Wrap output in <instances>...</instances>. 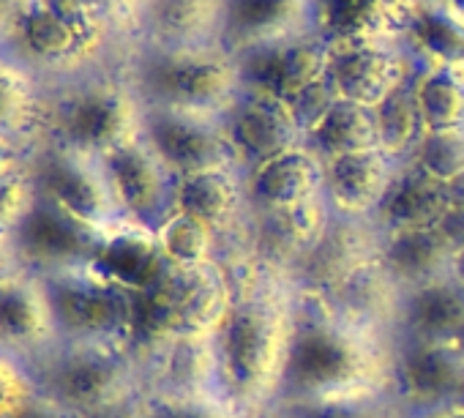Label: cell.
<instances>
[{
  "label": "cell",
  "mask_w": 464,
  "mask_h": 418,
  "mask_svg": "<svg viewBox=\"0 0 464 418\" xmlns=\"http://www.w3.org/2000/svg\"><path fill=\"white\" fill-rule=\"evenodd\" d=\"M25 161L36 194L61 205L77 219L93 228H107L123 219L104 159L66 145L42 142L25 156Z\"/></svg>",
  "instance_id": "obj_7"
},
{
  "label": "cell",
  "mask_w": 464,
  "mask_h": 418,
  "mask_svg": "<svg viewBox=\"0 0 464 418\" xmlns=\"http://www.w3.org/2000/svg\"><path fill=\"white\" fill-rule=\"evenodd\" d=\"M377 145L396 161H407L420 137L426 134L420 112L415 107V99L410 93V85L396 91L391 99H385L377 110Z\"/></svg>",
  "instance_id": "obj_36"
},
{
  "label": "cell",
  "mask_w": 464,
  "mask_h": 418,
  "mask_svg": "<svg viewBox=\"0 0 464 418\" xmlns=\"http://www.w3.org/2000/svg\"><path fill=\"white\" fill-rule=\"evenodd\" d=\"M317 0H221V47L241 55L274 42L317 34Z\"/></svg>",
  "instance_id": "obj_18"
},
{
  "label": "cell",
  "mask_w": 464,
  "mask_h": 418,
  "mask_svg": "<svg viewBox=\"0 0 464 418\" xmlns=\"http://www.w3.org/2000/svg\"><path fill=\"white\" fill-rule=\"evenodd\" d=\"M437 4H440L445 12H450L456 20H461V23H464V0H437Z\"/></svg>",
  "instance_id": "obj_49"
},
{
  "label": "cell",
  "mask_w": 464,
  "mask_h": 418,
  "mask_svg": "<svg viewBox=\"0 0 464 418\" xmlns=\"http://www.w3.org/2000/svg\"><path fill=\"white\" fill-rule=\"evenodd\" d=\"M88 268L134 296L153 290L169 274L156 230L131 219H118L102 228Z\"/></svg>",
  "instance_id": "obj_20"
},
{
  "label": "cell",
  "mask_w": 464,
  "mask_h": 418,
  "mask_svg": "<svg viewBox=\"0 0 464 418\" xmlns=\"http://www.w3.org/2000/svg\"><path fill=\"white\" fill-rule=\"evenodd\" d=\"M140 134L156 151L164 167L175 175V180L224 167L241 170L224 137L221 121L216 118L145 107Z\"/></svg>",
  "instance_id": "obj_11"
},
{
  "label": "cell",
  "mask_w": 464,
  "mask_h": 418,
  "mask_svg": "<svg viewBox=\"0 0 464 418\" xmlns=\"http://www.w3.org/2000/svg\"><path fill=\"white\" fill-rule=\"evenodd\" d=\"M145 104L123 74L121 58L47 88L44 140L104 159L140 137Z\"/></svg>",
  "instance_id": "obj_4"
},
{
  "label": "cell",
  "mask_w": 464,
  "mask_h": 418,
  "mask_svg": "<svg viewBox=\"0 0 464 418\" xmlns=\"http://www.w3.org/2000/svg\"><path fill=\"white\" fill-rule=\"evenodd\" d=\"M123 47L191 50L221 44V0H137L121 20Z\"/></svg>",
  "instance_id": "obj_12"
},
{
  "label": "cell",
  "mask_w": 464,
  "mask_h": 418,
  "mask_svg": "<svg viewBox=\"0 0 464 418\" xmlns=\"http://www.w3.org/2000/svg\"><path fill=\"white\" fill-rule=\"evenodd\" d=\"M450 279H453L459 287H464V249H459V252L453 255V263H450Z\"/></svg>",
  "instance_id": "obj_48"
},
{
  "label": "cell",
  "mask_w": 464,
  "mask_h": 418,
  "mask_svg": "<svg viewBox=\"0 0 464 418\" xmlns=\"http://www.w3.org/2000/svg\"><path fill=\"white\" fill-rule=\"evenodd\" d=\"M39 394L34 366L14 353L0 350V418H20Z\"/></svg>",
  "instance_id": "obj_41"
},
{
  "label": "cell",
  "mask_w": 464,
  "mask_h": 418,
  "mask_svg": "<svg viewBox=\"0 0 464 418\" xmlns=\"http://www.w3.org/2000/svg\"><path fill=\"white\" fill-rule=\"evenodd\" d=\"M58 342L61 326L47 279L28 268L0 277V350L34 366Z\"/></svg>",
  "instance_id": "obj_14"
},
{
  "label": "cell",
  "mask_w": 464,
  "mask_h": 418,
  "mask_svg": "<svg viewBox=\"0 0 464 418\" xmlns=\"http://www.w3.org/2000/svg\"><path fill=\"white\" fill-rule=\"evenodd\" d=\"M401 47L415 69H461L464 23L445 12L437 0H418L401 31Z\"/></svg>",
  "instance_id": "obj_32"
},
{
  "label": "cell",
  "mask_w": 464,
  "mask_h": 418,
  "mask_svg": "<svg viewBox=\"0 0 464 418\" xmlns=\"http://www.w3.org/2000/svg\"><path fill=\"white\" fill-rule=\"evenodd\" d=\"M306 148L323 161L369 151V148H380L374 110L334 99L306 126Z\"/></svg>",
  "instance_id": "obj_33"
},
{
  "label": "cell",
  "mask_w": 464,
  "mask_h": 418,
  "mask_svg": "<svg viewBox=\"0 0 464 418\" xmlns=\"http://www.w3.org/2000/svg\"><path fill=\"white\" fill-rule=\"evenodd\" d=\"M401 161L380 148L323 161V197L334 217L372 222Z\"/></svg>",
  "instance_id": "obj_19"
},
{
  "label": "cell",
  "mask_w": 464,
  "mask_h": 418,
  "mask_svg": "<svg viewBox=\"0 0 464 418\" xmlns=\"http://www.w3.org/2000/svg\"><path fill=\"white\" fill-rule=\"evenodd\" d=\"M20 418H80V415L74 410L63 407L61 402H55L53 396H47V394L39 391L36 399L28 404V410Z\"/></svg>",
  "instance_id": "obj_43"
},
{
  "label": "cell",
  "mask_w": 464,
  "mask_h": 418,
  "mask_svg": "<svg viewBox=\"0 0 464 418\" xmlns=\"http://www.w3.org/2000/svg\"><path fill=\"white\" fill-rule=\"evenodd\" d=\"M236 58L241 66L244 91H257L298 104L304 96L325 85L328 44L320 34L274 42Z\"/></svg>",
  "instance_id": "obj_15"
},
{
  "label": "cell",
  "mask_w": 464,
  "mask_h": 418,
  "mask_svg": "<svg viewBox=\"0 0 464 418\" xmlns=\"http://www.w3.org/2000/svg\"><path fill=\"white\" fill-rule=\"evenodd\" d=\"M44 279L50 285L61 339L118 342L131 347L134 293L102 279L88 266Z\"/></svg>",
  "instance_id": "obj_8"
},
{
  "label": "cell",
  "mask_w": 464,
  "mask_h": 418,
  "mask_svg": "<svg viewBox=\"0 0 464 418\" xmlns=\"http://www.w3.org/2000/svg\"><path fill=\"white\" fill-rule=\"evenodd\" d=\"M274 418H276V415H274Z\"/></svg>",
  "instance_id": "obj_54"
},
{
  "label": "cell",
  "mask_w": 464,
  "mask_h": 418,
  "mask_svg": "<svg viewBox=\"0 0 464 418\" xmlns=\"http://www.w3.org/2000/svg\"><path fill=\"white\" fill-rule=\"evenodd\" d=\"M276 418H410V413L399 404L393 394H372L282 410L276 413Z\"/></svg>",
  "instance_id": "obj_38"
},
{
  "label": "cell",
  "mask_w": 464,
  "mask_h": 418,
  "mask_svg": "<svg viewBox=\"0 0 464 418\" xmlns=\"http://www.w3.org/2000/svg\"><path fill=\"white\" fill-rule=\"evenodd\" d=\"M410 93L426 131L464 126V72L461 69H415Z\"/></svg>",
  "instance_id": "obj_35"
},
{
  "label": "cell",
  "mask_w": 464,
  "mask_h": 418,
  "mask_svg": "<svg viewBox=\"0 0 464 418\" xmlns=\"http://www.w3.org/2000/svg\"><path fill=\"white\" fill-rule=\"evenodd\" d=\"M445 199H448V208H464V175L445 183Z\"/></svg>",
  "instance_id": "obj_46"
},
{
  "label": "cell",
  "mask_w": 464,
  "mask_h": 418,
  "mask_svg": "<svg viewBox=\"0 0 464 418\" xmlns=\"http://www.w3.org/2000/svg\"><path fill=\"white\" fill-rule=\"evenodd\" d=\"M437 228L456 252L464 249V208H448V214L442 217Z\"/></svg>",
  "instance_id": "obj_44"
},
{
  "label": "cell",
  "mask_w": 464,
  "mask_h": 418,
  "mask_svg": "<svg viewBox=\"0 0 464 418\" xmlns=\"http://www.w3.org/2000/svg\"><path fill=\"white\" fill-rule=\"evenodd\" d=\"M9 236L23 268L42 277H55L85 268L91 263L102 228L77 219L61 205L36 194Z\"/></svg>",
  "instance_id": "obj_10"
},
{
  "label": "cell",
  "mask_w": 464,
  "mask_h": 418,
  "mask_svg": "<svg viewBox=\"0 0 464 418\" xmlns=\"http://www.w3.org/2000/svg\"><path fill=\"white\" fill-rule=\"evenodd\" d=\"M0 44L47 88L121 58L123 42L104 0H14Z\"/></svg>",
  "instance_id": "obj_3"
},
{
  "label": "cell",
  "mask_w": 464,
  "mask_h": 418,
  "mask_svg": "<svg viewBox=\"0 0 464 418\" xmlns=\"http://www.w3.org/2000/svg\"><path fill=\"white\" fill-rule=\"evenodd\" d=\"M325 296L331 298L334 309L344 320L393 336L401 290L385 274V268L380 266L377 255L369 258L366 263H361L358 268H353Z\"/></svg>",
  "instance_id": "obj_30"
},
{
  "label": "cell",
  "mask_w": 464,
  "mask_h": 418,
  "mask_svg": "<svg viewBox=\"0 0 464 418\" xmlns=\"http://www.w3.org/2000/svg\"><path fill=\"white\" fill-rule=\"evenodd\" d=\"M418 0H317L314 23L325 42L342 39H391L401 31Z\"/></svg>",
  "instance_id": "obj_28"
},
{
  "label": "cell",
  "mask_w": 464,
  "mask_h": 418,
  "mask_svg": "<svg viewBox=\"0 0 464 418\" xmlns=\"http://www.w3.org/2000/svg\"><path fill=\"white\" fill-rule=\"evenodd\" d=\"M150 394H210L218 391V355L213 334L180 331L140 361Z\"/></svg>",
  "instance_id": "obj_23"
},
{
  "label": "cell",
  "mask_w": 464,
  "mask_h": 418,
  "mask_svg": "<svg viewBox=\"0 0 464 418\" xmlns=\"http://www.w3.org/2000/svg\"><path fill=\"white\" fill-rule=\"evenodd\" d=\"M325 44V88L339 102L377 110L385 99L407 88L412 80L415 63L401 42L342 39Z\"/></svg>",
  "instance_id": "obj_9"
},
{
  "label": "cell",
  "mask_w": 464,
  "mask_h": 418,
  "mask_svg": "<svg viewBox=\"0 0 464 418\" xmlns=\"http://www.w3.org/2000/svg\"><path fill=\"white\" fill-rule=\"evenodd\" d=\"M393 347L396 336L344 320L325 293L295 287V331L276 413L393 394Z\"/></svg>",
  "instance_id": "obj_2"
},
{
  "label": "cell",
  "mask_w": 464,
  "mask_h": 418,
  "mask_svg": "<svg viewBox=\"0 0 464 418\" xmlns=\"http://www.w3.org/2000/svg\"><path fill=\"white\" fill-rule=\"evenodd\" d=\"M14 268H23V266L17 263L12 236H9V233H0V277L9 274V271H14Z\"/></svg>",
  "instance_id": "obj_45"
},
{
  "label": "cell",
  "mask_w": 464,
  "mask_h": 418,
  "mask_svg": "<svg viewBox=\"0 0 464 418\" xmlns=\"http://www.w3.org/2000/svg\"><path fill=\"white\" fill-rule=\"evenodd\" d=\"M244 178L252 219L285 214L323 197V159L306 145L252 167Z\"/></svg>",
  "instance_id": "obj_22"
},
{
  "label": "cell",
  "mask_w": 464,
  "mask_h": 418,
  "mask_svg": "<svg viewBox=\"0 0 464 418\" xmlns=\"http://www.w3.org/2000/svg\"><path fill=\"white\" fill-rule=\"evenodd\" d=\"M380 233L372 222H353L334 217L328 233L298 260L293 268V285L328 293L353 268L377 255Z\"/></svg>",
  "instance_id": "obj_24"
},
{
  "label": "cell",
  "mask_w": 464,
  "mask_h": 418,
  "mask_svg": "<svg viewBox=\"0 0 464 418\" xmlns=\"http://www.w3.org/2000/svg\"><path fill=\"white\" fill-rule=\"evenodd\" d=\"M164 285L175 306L178 334H216L232 301H236V279H232V271L224 260L199 271L169 268Z\"/></svg>",
  "instance_id": "obj_26"
},
{
  "label": "cell",
  "mask_w": 464,
  "mask_h": 418,
  "mask_svg": "<svg viewBox=\"0 0 464 418\" xmlns=\"http://www.w3.org/2000/svg\"><path fill=\"white\" fill-rule=\"evenodd\" d=\"M9 4H14V0H9Z\"/></svg>",
  "instance_id": "obj_53"
},
{
  "label": "cell",
  "mask_w": 464,
  "mask_h": 418,
  "mask_svg": "<svg viewBox=\"0 0 464 418\" xmlns=\"http://www.w3.org/2000/svg\"><path fill=\"white\" fill-rule=\"evenodd\" d=\"M148 418H260L232 402H227L218 391L210 394H150Z\"/></svg>",
  "instance_id": "obj_39"
},
{
  "label": "cell",
  "mask_w": 464,
  "mask_h": 418,
  "mask_svg": "<svg viewBox=\"0 0 464 418\" xmlns=\"http://www.w3.org/2000/svg\"><path fill=\"white\" fill-rule=\"evenodd\" d=\"M461 383L464 358L453 342L396 339L393 396L410 415L450 404Z\"/></svg>",
  "instance_id": "obj_17"
},
{
  "label": "cell",
  "mask_w": 464,
  "mask_h": 418,
  "mask_svg": "<svg viewBox=\"0 0 464 418\" xmlns=\"http://www.w3.org/2000/svg\"><path fill=\"white\" fill-rule=\"evenodd\" d=\"M221 129L244 172L306 145V126L298 110L285 99L257 91L241 93V99L221 118Z\"/></svg>",
  "instance_id": "obj_13"
},
{
  "label": "cell",
  "mask_w": 464,
  "mask_h": 418,
  "mask_svg": "<svg viewBox=\"0 0 464 418\" xmlns=\"http://www.w3.org/2000/svg\"><path fill=\"white\" fill-rule=\"evenodd\" d=\"M450 404H456V407H461L464 410V383H461V388L456 391V396H453V402Z\"/></svg>",
  "instance_id": "obj_52"
},
{
  "label": "cell",
  "mask_w": 464,
  "mask_h": 418,
  "mask_svg": "<svg viewBox=\"0 0 464 418\" xmlns=\"http://www.w3.org/2000/svg\"><path fill=\"white\" fill-rule=\"evenodd\" d=\"M464 328V287L453 279H440L404 290L396 312V339L453 342Z\"/></svg>",
  "instance_id": "obj_29"
},
{
  "label": "cell",
  "mask_w": 464,
  "mask_h": 418,
  "mask_svg": "<svg viewBox=\"0 0 464 418\" xmlns=\"http://www.w3.org/2000/svg\"><path fill=\"white\" fill-rule=\"evenodd\" d=\"M410 418H464V410L456 407V404H445V407H437V410H426V413H415Z\"/></svg>",
  "instance_id": "obj_47"
},
{
  "label": "cell",
  "mask_w": 464,
  "mask_h": 418,
  "mask_svg": "<svg viewBox=\"0 0 464 418\" xmlns=\"http://www.w3.org/2000/svg\"><path fill=\"white\" fill-rule=\"evenodd\" d=\"M47 85L0 44V142L31 153L44 140Z\"/></svg>",
  "instance_id": "obj_25"
},
{
  "label": "cell",
  "mask_w": 464,
  "mask_h": 418,
  "mask_svg": "<svg viewBox=\"0 0 464 418\" xmlns=\"http://www.w3.org/2000/svg\"><path fill=\"white\" fill-rule=\"evenodd\" d=\"M121 66L145 107L221 121L244 93L238 58L221 44L191 50L123 47Z\"/></svg>",
  "instance_id": "obj_5"
},
{
  "label": "cell",
  "mask_w": 464,
  "mask_h": 418,
  "mask_svg": "<svg viewBox=\"0 0 464 418\" xmlns=\"http://www.w3.org/2000/svg\"><path fill=\"white\" fill-rule=\"evenodd\" d=\"M156 236L167 266L175 271L208 268L213 263H221L227 252V241L213 228L180 211H172L156 228Z\"/></svg>",
  "instance_id": "obj_34"
},
{
  "label": "cell",
  "mask_w": 464,
  "mask_h": 418,
  "mask_svg": "<svg viewBox=\"0 0 464 418\" xmlns=\"http://www.w3.org/2000/svg\"><path fill=\"white\" fill-rule=\"evenodd\" d=\"M445 214H448L445 186L431 180L418 167L401 161L372 225L377 228V233L420 230V228H437Z\"/></svg>",
  "instance_id": "obj_31"
},
{
  "label": "cell",
  "mask_w": 464,
  "mask_h": 418,
  "mask_svg": "<svg viewBox=\"0 0 464 418\" xmlns=\"http://www.w3.org/2000/svg\"><path fill=\"white\" fill-rule=\"evenodd\" d=\"M25 153H20V151H14V148H9L6 142H0V161H9V159H23Z\"/></svg>",
  "instance_id": "obj_50"
},
{
  "label": "cell",
  "mask_w": 464,
  "mask_h": 418,
  "mask_svg": "<svg viewBox=\"0 0 464 418\" xmlns=\"http://www.w3.org/2000/svg\"><path fill=\"white\" fill-rule=\"evenodd\" d=\"M453 347H456V350L461 353V358H464V328L453 336Z\"/></svg>",
  "instance_id": "obj_51"
},
{
  "label": "cell",
  "mask_w": 464,
  "mask_h": 418,
  "mask_svg": "<svg viewBox=\"0 0 464 418\" xmlns=\"http://www.w3.org/2000/svg\"><path fill=\"white\" fill-rule=\"evenodd\" d=\"M148 410H150V391L145 383H137L99 402L96 407L85 410L80 418H148Z\"/></svg>",
  "instance_id": "obj_42"
},
{
  "label": "cell",
  "mask_w": 464,
  "mask_h": 418,
  "mask_svg": "<svg viewBox=\"0 0 464 418\" xmlns=\"http://www.w3.org/2000/svg\"><path fill=\"white\" fill-rule=\"evenodd\" d=\"M172 211L205 222L227 241V247L238 244L252 222L244 170L224 167L178 178Z\"/></svg>",
  "instance_id": "obj_21"
},
{
  "label": "cell",
  "mask_w": 464,
  "mask_h": 418,
  "mask_svg": "<svg viewBox=\"0 0 464 418\" xmlns=\"http://www.w3.org/2000/svg\"><path fill=\"white\" fill-rule=\"evenodd\" d=\"M407 164L418 167L437 183H450L464 175V126L445 131H426Z\"/></svg>",
  "instance_id": "obj_37"
},
{
  "label": "cell",
  "mask_w": 464,
  "mask_h": 418,
  "mask_svg": "<svg viewBox=\"0 0 464 418\" xmlns=\"http://www.w3.org/2000/svg\"><path fill=\"white\" fill-rule=\"evenodd\" d=\"M224 263L236 279V301L213 334L218 394L252 415L274 418L295 331V285L241 247L227 249Z\"/></svg>",
  "instance_id": "obj_1"
},
{
  "label": "cell",
  "mask_w": 464,
  "mask_h": 418,
  "mask_svg": "<svg viewBox=\"0 0 464 418\" xmlns=\"http://www.w3.org/2000/svg\"><path fill=\"white\" fill-rule=\"evenodd\" d=\"M453 255L456 249L448 244L440 228L380 233L377 244V260L401 293L450 279Z\"/></svg>",
  "instance_id": "obj_27"
},
{
  "label": "cell",
  "mask_w": 464,
  "mask_h": 418,
  "mask_svg": "<svg viewBox=\"0 0 464 418\" xmlns=\"http://www.w3.org/2000/svg\"><path fill=\"white\" fill-rule=\"evenodd\" d=\"M39 391L82 415L99 402L145 383L140 361L129 345L61 339L34 364Z\"/></svg>",
  "instance_id": "obj_6"
},
{
  "label": "cell",
  "mask_w": 464,
  "mask_h": 418,
  "mask_svg": "<svg viewBox=\"0 0 464 418\" xmlns=\"http://www.w3.org/2000/svg\"><path fill=\"white\" fill-rule=\"evenodd\" d=\"M36 197L25 156L0 161V233H12Z\"/></svg>",
  "instance_id": "obj_40"
},
{
  "label": "cell",
  "mask_w": 464,
  "mask_h": 418,
  "mask_svg": "<svg viewBox=\"0 0 464 418\" xmlns=\"http://www.w3.org/2000/svg\"><path fill=\"white\" fill-rule=\"evenodd\" d=\"M104 167L123 219L156 230L172 214L175 175L164 167L142 134L107 153Z\"/></svg>",
  "instance_id": "obj_16"
}]
</instances>
